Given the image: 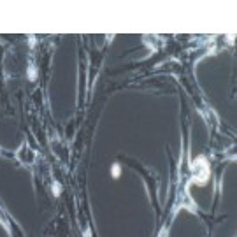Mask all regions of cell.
<instances>
[{"label":"cell","instance_id":"6da1fadb","mask_svg":"<svg viewBox=\"0 0 237 237\" xmlns=\"http://www.w3.org/2000/svg\"><path fill=\"white\" fill-rule=\"evenodd\" d=\"M119 174V169H118V165H114V176H118Z\"/></svg>","mask_w":237,"mask_h":237}]
</instances>
